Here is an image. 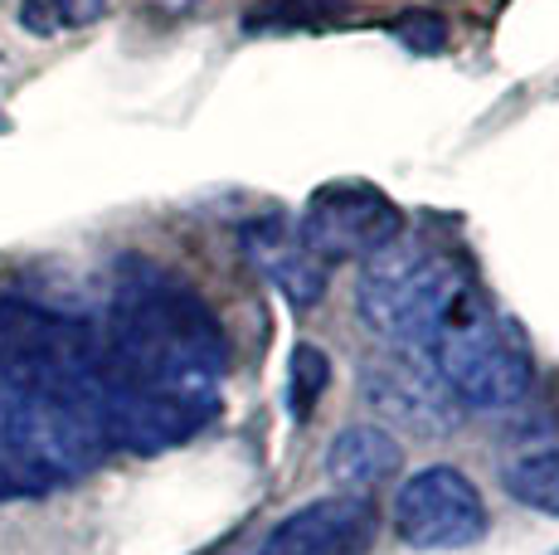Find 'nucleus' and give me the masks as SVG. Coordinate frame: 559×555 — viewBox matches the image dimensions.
Here are the masks:
<instances>
[{"label": "nucleus", "instance_id": "obj_4", "mask_svg": "<svg viewBox=\"0 0 559 555\" xmlns=\"http://www.w3.org/2000/svg\"><path fill=\"white\" fill-rule=\"evenodd\" d=\"M428 361L448 394L467 410H511L525 400L535 380L531 341L515 327V317H507L481 293L477 278L453 297L433 346H428Z\"/></svg>", "mask_w": 559, "mask_h": 555}, {"label": "nucleus", "instance_id": "obj_1", "mask_svg": "<svg viewBox=\"0 0 559 555\" xmlns=\"http://www.w3.org/2000/svg\"><path fill=\"white\" fill-rule=\"evenodd\" d=\"M0 386L69 410L98 434L107 453H160L210 424L132 386L98 322L25 293L0 297Z\"/></svg>", "mask_w": 559, "mask_h": 555}, {"label": "nucleus", "instance_id": "obj_13", "mask_svg": "<svg viewBox=\"0 0 559 555\" xmlns=\"http://www.w3.org/2000/svg\"><path fill=\"white\" fill-rule=\"evenodd\" d=\"M107 15V0H20V25L49 39L63 29H88Z\"/></svg>", "mask_w": 559, "mask_h": 555}, {"label": "nucleus", "instance_id": "obj_3", "mask_svg": "<svg viewBox=\"0 0 559 555\" xmlns=\"http://www.w3.org/2000/svg\"><path fill=\"white\" fill-rule=\"evenodd\" d=\"M472 273L448 249L428 239H394L356 278V317L384 351H418L428 356L448 307Z\"/></svg>", "mask_w": 559, "mask_h": 555}, {"label": "nucleus", "instance_id": "obj_6", "mask_svg": "<svg viewBox=\"0 0 559 555\" xmlns=\"http://www.w3.org/2000/svg\"><path fill=\"white\" fill-rule=\"evenodd\" d=\"M297 234L321 263L374 259L404 234V215L380 186L370 180H326L307 196V210L297 220Z\"/></svg>", "mask_w": 559, "mask_h": 555}, {"label": "nucleus", "instance_id": "obj_10", "mask_svg": "<svg viewBox=\"0 0 559 555\" xmlns=\"http://www.w3.org/2000/svg\"><path fill=\"white\" fill-rule=\"evenodd\" d=\"M243 253L253 259V269H263L277 283V293L293 307H317L326 297L331 269L307 249V239L297 234V224L287 220H249L239 229Z\"/></svg>", "mask_w": 559, "mask_h": 555}, {"label": "nucleus", "instance_id": "obj_7", "mask_svg": "<svg viewBox=\"0 0 559 555\" xmlns=\"http://www.w3.org/2000/svg\"><path fill=\"white\" fill-rule=\"evenodd\" d=\"M394 531L418 551L477 546L487 531V501H481L477 483L457 468H424L394 497Z\"/></svg>", "mask_w": 559, "mask_h": 555}, {"label": "nucleus", "instance_id": "obj_9", "mask_svg": "<svg viewBox=\"0 0 559 555\" xmlns=\"http://www.w3.org/2000/svg\"><path fill=\"white\" fill-rule=\"evenodd\" d=\"M380 531V511L360 493L317 497L267 531L258 555H365Z\"/></svg>", "mask_w": 559, "mask_h": 555}, {"label": "nucleus", "instance_id": "obj_17", "mask_svg": "<svg viewBox=\"0 0 559 555\" xmlns=\"http://www.w3.org/2000/svg\"><path fill=\"white\" fill-rule=\"evenodd\" d=\"M156 10H166V15H186V10H195L200 0H152Z\"/></svg>", "mask_w": 559, "mask_h": 555}, {"label": "nucleus", "instance_id": "obj_16", "mask_svg": "<svg viewBox=\"0 0 559 555\" xmlns=\"http://www.w3.org/2000/svg\"><path fill=\"white\" fill-rule=\"evenodd\" d=\"M394 35H400L414 55H438V49L448 45V20L433 15V10H408V15L394 20Z\"/></svg>", "mask_w": 559, "mask_h": 555}, {"label": "nucleus", "instance_id": "obj_2", "mask_svg": "<svg viewBox=\"0 0 559 555\" xmlns=\"http://www.w3.org/2000/svg\"><path fill=\"white\" fill-rule=\"evenodd\" d=\"M103 336L132 386L214 420L229 370V341L210 303L146 253H127L112 273Z\"/></svg>", "mask_w": 559, "mask_h": 555}, {"label": "nucleus", "instance_id": "obj_5", "mask_svg": "<svg viewBox=\"0 0 559 555\" xmlns=\"http://www.w3.org/2000/svg\"><path fill=\"white\" fill-rule=\"evenodd\" d=\"M103 453V439L69 410L0 386V501L59 493L93 473Z\"/></svg>", "mask_w": 559, "mask_h": 555}, {"label": "nucleus", "instance_id": "obj_14", "mask_svg": "<svg viewBox=\"0 0 559 555\" xmlns=\"http://www.w3.org/2000/svg\"><path fill=\"white\" fill-rule=\"evenodd\" d=\"M341 0H263L243 15V29L258 35V29H311V25H326L331 15H341Z\"/></svg>", "mask_w": 559, "mask_h": 555}, {"label": "nucleus", "instance_id": "obj_12", "mask_svg": "<svg viewBox=\"0 0 559 555\" xmlns=\"http://www.w3.org/2000/svg\"><path fill=\"white\" fill-rule=\"evenodd\" d=\"M507 493L531 511L559 517V448H535L507 463Z\"/></svg>", "mask_w": 559, "mask_h": 555}, {"label": "nucleus", "instance_id": "obj_15", "mask_svg": "<svg viewBox=\"0 0 559 555\" xmlns=\"http://www.w3.org/2000/svg\"><path fill=\"white\" fill-rule=\"evenodd\" d=\"M331 386V361L317 346H297L293 351V386H287V404H293V420H311V410L321 404V394Z\"/></svg>", "mask_w": 559, "mask_h": 555}, {"label": "nucleus", "instance_id": "obj_8", "mask_svg": "<svg viewBox=\"0 0 559 555\" xmlns=\"http://www.w3.org/2000/svg\"><path fill=\"white\" fill-rule=\"evenodd\" d=\"M360 394L374 404V414L414 434H448L462 410L438 380L433 361L418 356V351H380L374 361H365Z\"/></svg>", "mask_w": 559, "mask_h": 555}, {"label": "nucleus", "instance_id": "obj_11", "mask_svg": "<svg viewBox=\"0 0 559 555\" xmlns=\"http://www.w3.org/2000/svg\"><path fill=\"white\" fill-rule=\"evenodd\" d=\"M404 463V448L390 429L380 424H356V429H341L326 448V473L336 477L346 493H370V487L390 483Z\"/></svg>", "mask_w": 559, "mask_h": 555}]
</instances>
